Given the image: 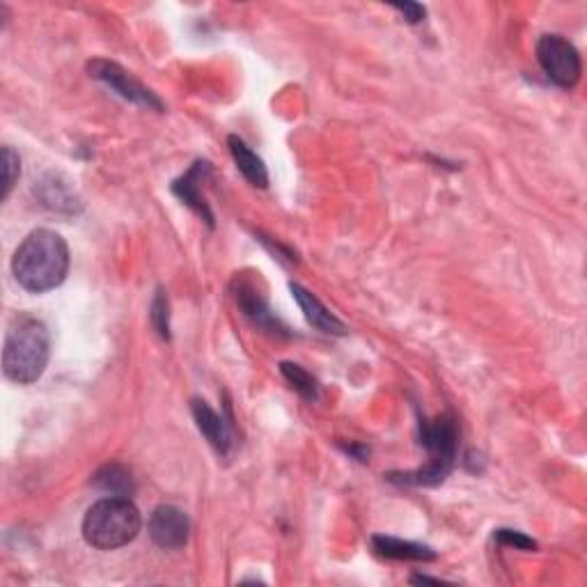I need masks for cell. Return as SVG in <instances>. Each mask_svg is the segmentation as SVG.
Wrapping results in <instances>:
<instances>
[{
  "label": "cell",
  "instance_id": "1",
  "mask_svg": "<svg viewBox=\"0 0 587 587\" xmlns=\"http://www.w3.org/2000/svg\"><path fill=\"white\" fill-rule=\"evenodd\" d=\"M69 246L62 234L39 228L30 232L12 257V273L30 294H44L65 283L69 273Z\"/></svg>",
  "mask_w": 587,
  "mask_h": 587
},
{
  "label": "cell",
  "instance_id": "2",
  "mask_svg": "<svg viewBox=\"0 0 587 587\" xmlns=\"http://www.w3.org/2000/svg\"><path fill=\"white\" fill-rule=\"evenodd\" d=\"M51 356L49 328L39 319H19L10 328L3 349L5 377L19 386H28L42 377Z\"/></svg>",
  "mask_w": 587,
  "mask_h": 587
},
{
  "label": "cell",
  "instance_id": "3",
  "mask_svg": "<svg viewBox=\"0 0 587 587\" xmlns=\"http://www.w3.org/2000/svg\"><path fill=\"white\" fill-rule=\"evenodd\" d=\"M143 528L138 507L129 498L106 496L90 507L83 519V537L92 549L115 551L131 544Z\"/></svg>",
  "mask_w": 587,
  "mask_h": 587
},
{
  "label": "cell",
  "instance_id": "4",
  "mask_svg": "<svg viewBox=\"0 0 587 587\" xmlns=\"http://www.w3.org/2000/svg\"><path fill=\"white\" fill-rule=\"evenodd\" d=\"M420 445L427 450L429 464L413 473L390 475V480L399 484H413V487H436V484H441L455 468L457 461V420L452 416H438L432 422L420 418Z\"/></svg>",
  "mask_w": 587,
  "mask_h": 587
},
{
  "label": "cell",
  "instance_id": "5",
  "mask_svg": "<svg viewBox=\"0 0 587 587\" xmlns=\"http://www.w3.org/2000/svg\"><path fill=\"white\" fill-rule=\"evenodd\" d=\"M537 62L546 78L562 90L576 88L583 74L581 53L562 35H544L537 42Z\"/></svg>",
  "mask_w": 587,
  "mask_h": 587
},
{
  "label": "cell",
  "instance_id": "6",
  "mask_svg": "<svg viewBox=\"0 0 587 587\" xmlns=\"http://www.w3.org/2000/svg\"><path fill=\"white\" fill-rule=\"evenodd\" d=\"M88 72L92 78H97V81L108 85V88H111L115 95H120L122 99L131 101V104L154 108V111H161L163 108L159 97H156L154 92L147 90L143 83H138L129 72H124V69L117 65V62L101 60V58L92 60L88 65Z\"/></svg>",
  "mask_w": 587,
  "mask_h": 587
},
{
  "label": "cell",
  "instance_id": "7",
  "mask_svg": "<svg viewBox=\"0 0 587 587\" xmlns=\"http://www.w3.org/2000/svg\"><path fill=\"white\" fill-rule=\"evenodd\" d=\"M191 535V519L175 505H159L150 516V537L166 551L184 549Z\"/></svg>",
  "mask_w": 587,
  "mask_h": 587
},
{
  "label": "cell",
  "instance_id": "8",
  "mask_svg": "<svg viewBox=\"0 0 587 587\" xmlns=\"http://www.w3.org/2000/svg\"><path fill=\"white\" fill-rule=\"evenodd\" d=\"M191 411L195 418V425H198L200 434L207 438L211 448H214L221 457H228L232 450V429L228 422L223 420V416L211 409V406L205 402V399H193L191 402Z\"/></svg>",
  "mask_w": 587,
  "mask_h": 587
},
{
  "label": "cell",
  "instance_id": "9",
  "mask_svg": "<svg viewBox=\"0 0 587 587\" xmlns=\"http://www.w3.org/2000/svg\"><path fill=\"white\" fill-rule=\"evenodd\" d=\"M292 289L296 303L301 305L305 319H308L310 326H315L317 331H322L326 335H347V326H344L338 317L333 315L326 305L317 299L315 294L308 292V289L292 283L289 285Z\"/></svg>",
  "mask_w": 587,
  "mask_h": 587
},
{
  "label": "cell",
  "instance_id": "10",
  "mask_svg": "<svg viewBox=\"0 0 587 587\" xmlns=\"http://www.w3.org/2000/svg\"><path fill=\"white\" fill-rule=\"evenodd\" d=\"M205 172H209V163L198 161L182 179H177V182L172 184V193H175L186 207H191L195 214L205 218L209 228H214V214H211L207 200L202 198V191H200V179Z\"/></svg>",
  "mask_w": 587,
  "mask_h": 587
},
{
  "label": "cell",
  "instance_id": "11",
  "mask_svg": "<svg viewBox=\"0 0 587 587\" xmlns=\"http://www.w3.org/2000/svg\"><path fill=\"white\" fill-rule=\"evenodd\" d=\"M372 546L381 558L388 560H413V562H432L436 560L434 549H429L425 544L416 542H404V539L377 535L372 537Z\"/></svg>",
  "mask_w": 587,
  "mask_h": 587
},
{
  "label": "cell",
  "instance_id": "12",
  "mask_svg": "<svg viewBox=\"0 0 587 587\" xmlns=\"http://www.w3.org/2000/svg\"><path fill=\"white\" fill-rule=\"evenodd\" d=\"M228 145H230L232 159H234V163H237L241 175H244L253 186L266 189V186H269V172H266V166L260 156L250 150V147L239 136H230Z\"/></svg>",
  "mask_w": 587,
  "mask_h": 587
},
{
  "label": "cell",
  "instance_id": "13",
  "mask_svg": "<svg viewBox=\"0 0 587 587\" xmlns=\"http://www.w3.org/2000/svg\"><path fill=\"white\" fill-rule=\"evenodd\" d=\"M92 484H95L101 493H106V496L129 498L133 496V491H136L131 473L120 464H106L101 471L95 473V477H92Z\"/></svg>",
  "mask_w": 587,
  "mask_h": 587
},
{
  "label": "cell",
  "instance_id": "14",
  "mask_svg": "<svg viewBox=\"0 0 587 587\" xmlns=\"http://www.w3.org/2000/svg\"><path fill=\"white\" fill-rule=\"evenodd\" d=\"M237 303L241 305V310H244V315L248 319H253L257 326L278 328V319L271 315V310L266 308V301L255 292L253 285L244 283L237 289Z\"/></svg>",
  "mask_w": 587,
  "mask_h": 587
},
{
  "label": "cell",
  "instance_id": "15",
  "mask_svg": "<svg viewBox=\"0 0 587 587\" xmlns=\"http://www.w3.org/2000/svg\"><path fill=\"white\" fill-rule=\"evenodd\" d=\"M280 372H283V377L287 379L289 386H292L301 397L310 399V402H315V399L319 397V386L315 377H312L310 372H305L301 365L280 363Z\"/></svg>",
  "mask_w": 587,
  "mask_h": 587
},
{
  "label": "cell",
  "instance_id": "16",
  "mask_svg": "<svg viewBox=\"0 0 587 587\" xmlns=\"http://www.w3.org/2000/svg\"><path fill=\"white\" fill-rule=\"evenodd\" d=\"M150 319L152 326L156 328V333L161 335L163 340H170V305H168V296L161 292H156L152 308H150Z\"/></svg>",
  "mask_w": 587,
  "mask_h": 587
},
{
  "label": "cell",
  "instance_id": "17",
  "mask_svg": "<svg viewBox=\"0 0 587 587\" xmlns=\"http://www.w3.org/2000/svg\"><path fill=\"white\" fill-rule=\"evenodd\" d=\"M0 159H3V200H7L21 175V159L10 145L3 147V156Z\"/></svg>",
  "mask_w": 587,
  "mask_h": 587
},
{
  "label": "cell",
  "instance_id": "18",
  "mask_svg": "<svg viewBox=\"0 0 587 587\" xmlns=\"http://www.w3.org/2000/svg\"><path fill=\"white\" fill-rule=\"evenodd\" d=\"M500 544L505 546H514V549H521V551H535L537 549V542H532L530 537L523 535V532H516V530H496V535Z\"/></svg>",
  "mask_w": 587,
  "mask_h": 587
},
{
  "label": "cell",
  "instance_id": "19",
  "mask_svg": "<svg viewBox=\"0 0 587 587\" xmlns=\"http://www.w3.org/2000/svg\"><path fill=\"white\" fill-rule=\"evenodd\" d=\"M393 7L409 23H420V21H425V17H427V10L422 5H418V3H399V5H393Z\"/></svg>",
  "mask_w": 587,
  "mask_h": 587
}]
</instances>
